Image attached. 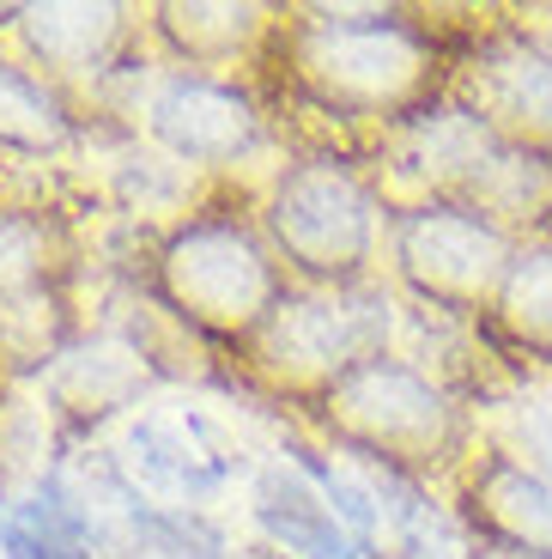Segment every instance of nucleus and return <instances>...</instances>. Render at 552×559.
I'll list each match as a JSON object with an SVG mask.
<instances>
[{"label":"nucleus","instance_id":"obj_1","mask_svg":"<svg viewBox=\"0 0 552 559\" xmlns=\"http://www.w3.org/2000/svg\"><path fill=\"white\" fill-rule=\"evenodd\" d=\"M461 31L419 7H291L262 61V92L274 110L322 116L328 146L371 153L400 116L456 85Z\"/></svg>","mask_w":552,"mask_h":559},{"label":"nucleus","instance_id":"obj_2","mask_svg":"<svg viewBox=\"0 0 552 559\" xmlns=\"http://www.w3.org/2000/svg\"><path fill=\"white\" fill-rule=\"evenodd\" d=\"M291 293L286 262L274 255L262 219L249 207V189H213L177 225L153 231L146 250V298L165 310L182 335L207 347L243 353L262 335L274 305Z\"/></svg>","mask_w":552,"mask_h":559},{"label":"nucleus","instance_id":"obj_3","mask_svg":"<svg viewBox=\"0 0 552 559\" xmlns=\"http://www.w3.org/2000/svg\"><path fill=\"white\" fill-rule=\"evenodd\" d=\"M249 207L286 262L291 286H364L383 274V238L395 207L371 158L352 146H328V140L298 146L249 189Z\"/></svg>","mask_w":552,"mask_h":559},{"label":"nucleus","instance_id":"obj_4","mask_svg":"<svg viewBox=\"0 0 552 559\" xmlns=\"http://www.w3.org/2000/svg\"><path fill=\"white\" fill-rule=\"evenodd\" d=\"M310 419L322 426L334 450L352 456H376L388 468L431 480V475H461V462L473 456L480 432H473V402L456 395L449 383L419 365L413 353H376V359L352 365Z\"/></svg>","mask_w":552,"mask_h":559},{"label":"nucleus","instance_id":"obj_5","mask_svg":"<svg viewBox=\"0 0 552 559\" xmlns=\"http://www.w3.org/2000/svg\"><path fill=\"white\" fill-rule=\"evenodd\" d=\"M122 92L128 134L158 146L170 165L194 170L201 182L243 177L274 146V104H267L255 73H201L146 49V61L128 68L97 104L110 110Z\"/></svg>","mask_w":552,"mask_h":559},{"label":"nucleus","instance_id":"obj_6","mask_svg":"<svg viewBox=\"0 0 552 559\" xmlns=\"http://www.w3.org/2000/svg\"><path fill=\"white\" fill-rule=\"evenodd\" d=\"M400 293L383 274L364 286H291L237 359L262 390L316 407L352 365L395 353Z\"/></svg>","mask_w":552,"mask_h":559},{"label":"nucleus","instance_id":"obj_7","mask_svg":"<svg viewBox=\"0 0 552 559\" xmlns=\"http://www.w3.org/2000/svg\"><path fill=\"white\" fill-rule=\"evenodd\" d=\"M516 238L473 201H413L388 213L383 280L407 305L437 317H485L504 286Z\"/></svg>","mask_w":552,"mask_h":559},{"label":"nucleus","instance_id":"obj_8","mask_svg":"<svg viewBox=\"0 0 552 559\" xmlns=\"http://www.w3.org/2000/svg\"><path fill=\"white\" fill-rule=\"evenodd\" d=\"M7 49L25 56L49 85H61L73 104L104 98L128 68L146 61V13L116 0H49V7H13Z\"/></svg>","mask_w":552,"mask_h":559},{"label":"nucleus","instance_id":"obj_9","mask_svg":"<svg viewBox=\"0 0 552 559\" xmlns=\"http://www.w3.org/2000/svg\"><path fill=\"white\" fill-rule=\"evenodd\" d=\"M497 140L504 134L449 85L431 104H419L413 116H400L364 158H371L376 182H383L388 207L461 201V189L473 182V170L485 165V153H492Z\"/></svg>","mask_w":552,"mask_h":559},{"label":"nucleus","instance_id":"obj_10","mask_svg":"<svg viewBox=\"0 0 552 559\" xmlns=\"http://www.w3.org/2000/svg\"><path fill=\"white\" fill-rule=\"evenodd\" d=\"M456 92L511 140L552 146V43L528 19L461 31Z\"/></svg>","mask_w":552,"mask_h":559},{"label":"nucleus","instance_id":"obj_11","mask_svg":"<svg viewBox=\"0 0 552 559\" xmlns=\"http://www.w3.org/2000/svg\"><path fill=\"white\" fill-rule=\"evenodd\" d=\"M165 371L158 353L140 341V329L104 322V329H80L73 347L43 371V407L49 419H61L68 432H92L104 419L128 414L140 395L153 390V378Z\"/></svg>","mask_w":552,"mask_h":559},{"label":"nucleus","instance_id":"obj_12","mask_svg":"<svg viewBox=\"0 0 552 559\" xmlns=\"http://www.w3.org/2000/svg\"><path fill=\"white\" fill-rule=\"evenodd\" d=\"M456 518L468 523V542L552 554V480L504 444L480 438L456 475Z\"/></svg>","mask_w":552,"mask_h":559},{"label":"nucleus","instance_id":"obj_13","mask_svg":"<svg viewBox=\"0 0 552 559\" xmlns=\"http://www.w3.org/2000/svg\"><path fill=\"white\" fill-rule=\"evenodd\" d=\"M279 31V7L255 0H158L146 7V37L165 61L201 73H262Z\"/></svg>","mask_w":552,"mask_h":559},{"label":"nucleus","instance_id":"obj_14","mask_svg":"<svg viewBox=\"0 0 552 559\" xmlns=\"http://www.w3.org/2000/svg\"><path fill=\"white\" fill-rule=\"evenodd\" d=\"M485 335L497 347V365L516 383L552 365V238L516 243L504 286H497L492 310H485Z\"/></svg>","mask_w":552,"mask_h":559},{"label":"nucleus","instance_id":"obj_15","mask_svg":"<svg viewBox=\"0 0 552 559\" xmlns=\"http://www.w3.org/2000/svg\"><path fill=\"white\" fill-rule=\"evenodd\" d=\"M73 146H85L80 104L0 43V158L49 165V158H68Z\"/></svg>","mask_w":552,"mask_h":559},{"label":"nucleus","instance_id":"obj_16","mask_svg":"<svg viewBox=\"0 0 552 559\" xmlns=\"http://www.w3.org/2000/svg\"><path fill=\"white\" fill-rule=\"evenodd\" d=\"M461 201H473L485 219H497L516 243L552 238V146L504 134L461 189Z\"/></svg>","mask_w":552,"mask_h":559},{"label":"nucleus","instance_id":"obj_17","mask_svg":"<svg viewBox=\"0 0 552 559\" xmlns=\"http://www.w3.org/2000/svg\"><path fill=\"white\" fill-rule=\"evenodd\" d=\"M73 274V225L43 201H0V298L68 286Z\"/></svg>","mask_w":552,"mask_h":559},{"label":"nucleus","instance_id":"obj_18","mask_svg":"<svg viewBox=\"0 0 552 559\" xmlns=\"http://www.w3.org/2000/svg\"><path fill=\"white\" fill-rule=\"evenodd\" d=\"M80 322H73L68 286H37V293L0 298V383L37 378L73 347Z\"/></svg>","mask_w":552,"mask_h":559},{"label":"nucleus","instance_id":"obj_19","mask_svg":"<svg viewBox=\"0 0 552 559\" xmlns=\"http://www.w3.org/2000/svg\"><path fill=\"white\" fill-rule=\"evenodd\" d=\"M468 559H552V554H523V547H492V542H468Z\"/></svg>","mask_w":552,"mask_h":559},{"label":"nucleus","instance_id":"obj_20","mask_svg":"<svg viewBox=\"0 0 552 559\" xmlns=\"http://www.w3.org/2000/svg\"><path fill=\"white\" fill-rule=\"evenodd\" d=\"M535 31H540V37H547V43H552V13H547V19H540V25H535Z\"/></svg>","mask_w":552,"mask_h":559},{"label":"nucleus","instance_id":"obj_21","mask_svg":"<svg viewBox=\"0 0 552 559\" xmlns=\"http://www.w3.org/2000/svg\"><path fill=\"white\" fill-rule=\"evenodd\" d=\"M0 201H7V170H0Z\"/></svg>","mask_w":552,"mask_h":559},{"label":"nucleus","instance_id":"obj_22","mask_svg":"<svg viewBox=\"0 0 552 559\" xmlns=\"http://www.w3.org/2000/svg\"><path fill=\"white\" fill-rule=\"evenodd\" d=\"M547 383H552V365H547Z\"/></svg>","mask_w":552,"mask_h":559}]
</instances>
